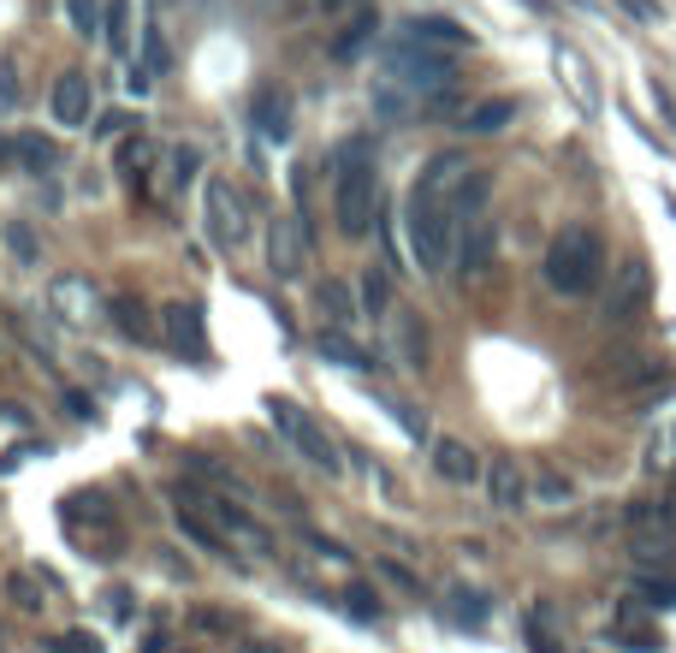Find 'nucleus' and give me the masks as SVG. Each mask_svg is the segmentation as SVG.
I'll return each instance as SVG.
<instances>
[{"label": "nucleus", "mask_w": 676, "mask_h": 653, "mask_svg": "<svg viewBox=\"0 0 676 653\" xmlns=\"http://www.w3.org/2000/svg\"><path fill=\"white\" fill-rule=\"evenodd\" d=\"M404 42H415V48H433V54H457V48H470V30L463 24H451V19H410L404 24Z\"/></svg>", "instance_id": "18"}, {"label": "nucleus", "mask_w": 676, "mask_h": 653, "mask_svg": "<svg viewBox=\"0 0 676 653\" xmlns=\"http://www.w3.org/2000/svg\"><path fill=\"white\" fill-rule=\"evenodd\" d=\"M433 470H440L445 481H457V488H470L475 475H487L481 470V458H475V445H463V440H433Z\"/></svg>", "instance_id": "17"}, {"label": "nucleus", "mask_w": 676, "mask_h": 653, "mask_svg": "<svg viewBox=\"0 0 676 653\" xmlns=\"http://www.w3.org/2000/svg\"><path fill=\"white\" fill-rule=\"evenodd\" d=\"M493 250H498V227L487 214H470L457 227V268H463V280H481V273L493 268Z\"/></svg>", "instance_id": "9"}, {"label": "nucleus", "mask_w": 676, "mask_h": 653, "mask_svg": "<svg viewBox=\"0 0 676 653\" xmlns=\"http://www.w3.org/2000/svg\"><path fill=\"white\" fill-rule=\"evenodd\" d=\"M392 309V285H386V268H369L362 273V321H380Z\"/></svg>", "instance_id": "26"}, {"label": "nucleus", "mask_w": 676, "mask_h": 653, "mask_svg": "<svg viewBox=\"0 0 676 653\" xmlns=\"http://www.w3.org/2000/svg\"><path fill=\"white\" fill-rule=\"evenodd\" d=\"M7 250L19 255V262H30V268L42 262V244H37V232H30L24 220H7Z\"/></svg>", "instance_id": "33"}, {"label": "nucleus", "mask_w": 676, "mask_h": 653, "mask_svg": "<svg viewBox=\"0 0 676 653\" xmlns=\"http://www.w3.org/2000/svg\"><path fill=\"white\" fill-rule=\"evenodd\" d=\"M528 647H534V653H558V642L541 630V617H528Z\"/></svg>", "instance_id": "43"}, {"label": "nucleus", "mask_w": 676, "mask_h": 653, "mask_svg": "<svg viewBox=\"0 0 676 653\" xmlns=\"http://www.w3.org/2000/svg\"><path fill=\"white\" fill-rule=\"evenodd\" d=\"M339 179H333V214L344 238H369L380 227V173H374V143L351 137L339 143Z\"/></svg>", "instance_id": "2"}, {"label": "nucleus", "mask_w": 676, "mask_h": 653, "mask_svg": "<svg viewBox=\"0 0 676 653\" xmlns=\"http://www.w3.org/2000/svg\"><path fill=\"white\" fill-rule=\"evenodd\" d=\"M90 108H95L90 78H83V72H60L54 90H48V113H54V125L83 131V125H90Z\"/></svg>", "instance_id": "7"}, {"label": "nucleus", "mask_w": 676, "mask_h": 653, "mask_svg": "<svg viewBox=\"0 0 676 653\" xmlns=\"http://www.w3.org/2000/svg\"><path fill=\"white\" fill-rule=\"evenodd\" d=\"M7 600L19 612H42L48 606V582L37 571H7Z\"/></svg>", "instance_id": "24"}, {"label": "nucleus", "mask_w": 676, "mask_h": 653, "mask_svg": "<svg viewBox=\"0 0 676 653\" xmlns=\"http://www.w3.org/2000/svg\"><path fill=\"white\" fill-rule=\"evenodd\" d=\"M167 339L179 345L184 356H208V333H202V309L196 303H167Z\"/></svg>", "instance_id": "16"}, {"label": "nucleus", "mask_w": 676, "mask_h": 653, "mask_svg": "<svg viewBox=\"0 0 676 653\" xmlns=\"http://www.w3.org/2000/svg\"><path fill=\"white\" fill-rule=\"evenodd\" d=\"M635 594L647 600V606L670 612V606H676V576H658V571H635Z\"/></svg>", "instance_id": "29"}, {"label": "nucleus", "mask_w": 676, "mask_h": 653, "mask_svg": "<svg viewBox=\"0 0 676 653\" xmlns=\"http://www.w3.org/2000/svg\"><path fill=\"white\" fill-rule=\"evenodd\" d=\"M190 505H196L202 518H214V523H220V529H225V535H232V541H250L255 553H268V546H273V535H268V529L250 518L244 505H232V500H190Z\"/></svg>", "instance_id": "11"}, {"label": "nucleus", "mask_w": 676, "mask_h": 653, "mask_svg": "<svg viewBox=\"0 0 676 653\" xmlns=\"http://www.w3.org/2000/svg\"><path fill=\"white\" fill-rule=\"evenodd\" d=\"M113 315H119V326H125L131 339H154V321H149L137 303H113Z\"/></svg>", "instance_id": "37"}, {"label": "nucleus", "mask_w": 676, "mask_h": 653, "mask_svg": "<svg viewBox=\"0 0 676 653\" xmlns=\"http://www.w3.org/2000/svg\"><path fill=\"white\" fill-rule=\"evenodd\" d=\"M196 167H202L196 149H172V184H190V179H196Z\"/></svg>", "instance_id": "39"}, {"label": "nucleus", "mask_w": 676, "mask_h": 653, "mask_svg": "<svg viewBox=\"0 0 676 653\" xmlns=\"http://www.w3.org/2000/svg\"><path fill=\"white\" fill-rule=\"evenodd\" d=\"M374 30H380V19H374V12H362V19H351V24H344L339 37H333V60H356L362 48L374 42Z\"/></svg>", "instance_id": "25"}, {"label": "nucleus", "mask_w": 676, "mask_h": 653, "mask_svg": "<svg viewBox=\"0 0 676 653\" xmlns=\"http://www.w3.org/2000/svg\"><path fill=\"white\" fill-rule=\"evenodd\" d=\"M623 7H629L635 19H658V7H653V0H623Z\"/></svg>", "instance_id": "47"}, {"label": "nucleus", "mask_w": 676, "mask_h": 653, "mask_svg": "<svg viewBox=\"0 0 676 653\" xmlns=\"http://www.w3.org/2000/svg\"><path fill=\"white\" fill-rule=\"evenodd\" d=\"M339 600H344V612H351L356 624H380V617H386V606H380V594H369V589H344Z\"/></svg>", "instance_id": "31"}, {"label": "nucleus", "mask_w": 676, "mask_h": 653, "mask_svg": "<svg viewBox=\"0 0 676 653\" xmlns=\"http://www.w3.org/2000/svg\"><path fill=\"white\" fill-rule=\"evenodd\" d=\"M238 653H285L280 642H250V647H238Z\"/></svg>", "instance_id": "48"}, {"label": "nucleus", "mask_w": 676, "mask_h": 653, "mask_svg": "<svg viewBox=\"0 0 676 653\" xmlns=\"http://www.w3.org/2000/svg\"><path fill=\"white\" fill-rule=\"evenodd\" d=\"M511 119H516V101H511V96H498V101H475V108L463 113V131L493 137V131H505Z\"/></svg>", "instance_id": "20"}, {"label": "nucleus", "mask_w": 676, "mask_h": 653, "mask_svg": "<svg viewBox=\"0 0 676 653\" xmlns=\"http://www.w3.org/2000/svg\"><path fill=\"white\" fill-rule=\"evenodd\" d=\"M190 470H196V475H208V481H220V488H232V493H250L244 481H238L232 470H225V463H214L208 452H190Z\"/></svg>", "instance_id": "35"}, {"label": "nucleus", "mask_w": 676, "mask_h": 653, "mask_svg": "<svg viewBox=\"0 0 676 653\" xmlns=\"http://www.w3.org/2000/svg\"><path fill=\"white\" fill-rule=\"evenodd\" d=\"M487 505L493 511H528V475L516 458H493L487 463Z\"/></svg>", "instance_id": "12"}, {"label": "nucleus", "mask_w": 676, "mask_h": 653, "mask_svg": "<svg viewBox=\"0 0 676 653\" xmlns=\"http://www.w3.org/2000/svg\"><path fill=\"white\" fill-rule=\"evenodd\" d=\"M380 571H386V576L397 582V589H410V594L422 589V582H415V576H410V571H404V564H397V559H386V564H380Z\"/></svg>", "instance_id": "44"}, {"label": "nucleus", "mask_w": 676, "mask_h": 653, "mask_svg": "<svg viewBox=\"0 0 676 653\" xmlns=\"http://www.w3.org/2000/svg\"><path fill=\"white\" fill-rule=\"evenodd\" d=\"M179 535H184L190 546H196V553H214V559H225V535H220V529L202 518V511H184V505H179Z\"/></svg>", "instance_id": "23"}, {"label": "nucleus", "mask_w": 676, "mask_h": 653, "mask_svg": "<svg viewBox=\"0 0 676 653\" xmlns=\"http://www.w3.org/2000/svg\"><path fill=\"white\" fill-rule=\"evenodd\" d=\"M60 653H101V635H90V630H72L60 642Z\"/></svg>", "instance_id": "41"}, {"label": "nucleus", "mask_w": 676, "mask_h": 653, "mask_svg": "<svg viewBox=\"0 0 676 653\" xmlns=\"http://www.w3.org/2000/svg\"><path fill=\"white\" fill-rule=\"evenodd\" d=\"M24 167V173H48V167H60V149L48 143V137L24 131V137H0V167Z\"/></svg>", "instance_id": "15"}, {"label": "nucleus", "mask_w": 676, "mask_h": 653, "mask_svg": "<svg viewBox=\"0 0 676 653\" xmlns=\"http://www.w3.org/2000/svg\"><path fill=\"white\" fill-rule=\"evenodd\" d=\"M250 125L262 137H273V143L291 137V96L280 90V83H262V90L250 96Z\"/></svg>", "instance_id": "14"}, {"label": "nucleus", "mask_w": 676, "mask_h": 653, "mask_svg": "<svg viewBox=\"0 0 676 653\" xmlns=\"http://www.w3.org/2000/svg\"><path fill=\"white\" fill-rule=\"evenodd\" d=\"M12 72H19V66H12V60H0V113H12V108H19V78H12Z\"/></svg>", "instance_id": "40"}, {"label": "nucleus", "mask_w": 676, "mask_h": 653, "mask_svg": "<svg viewBox=\"0 0 676 653\" xmlns=\"http://www.w3.org/2000/svg\"><path fill=\"white\" fill-rule=\"evenodd\" d=\"M635 559H640V571H658V564H676L670 541H640V546H635Z\"/></svg>", "instance_id": "38"}, {"label": "nucleus", "mask_w": 676, "mask_h": 653, "mask_svg": "<svg viewBox=\"0 0 676 653\" xmlns=\"http://www.w3.org/2000/svg\"><path fill=\"white\" fill-rule=\"evenodd\" d=\"M546 285L558 291V298H587V291L605 285V244L594 227H564L558 238L546 244Z\"/></svg>", "instance_id": "3"}, {"label": "nucleus", "mask_w": 676, "mask_h": 653, "mask_svg": "<svg viewBox=\"0 0 676 653\" xmlns=\"http://www.w3.org/2000/svg\"><path fill=\"white\" fill-rule=\"evenodd\" d=\"M208 238H214L220 250H232L238 238H244V197L225 179H208Z\"/></svg>", "instance_id": "8"}, {"label": "nucleus", "mask_w": 676, "mask_h": 653, "mask_svg": "<svg viewBox=\"0 0 676 653\" xmlns=\"http://www.w3.org/2000/svg\"><path fill=\"white\" fill-rule=\"evenodd\" d=\"M528 493H541L546 505H569V493H576V488H569V475H558V470H541V475L528 481Z\"/></svg>", "instance_id": "34"}, {"label": "nucleus", "mask_w": 676, "mask_h": 653, "mask_svg": "<svg viewBox=\"0 0 676 653\" xmlns=\"http://www.w3.org/2000/svg\"><path fill=\"white\" fill-rule=\"evenodd\" d=\"M196 624H202V630H232V617H225V612H208V606H202V612H196Z\"/></svg>", "instance_id": "46"}, {"label": "nucleus", "mask_w": 676, "mask_h": 653, "mask_svg": "<svg viewBox=\"0 0 676 653\" xmlns=\"http://www.w3.org/2000/svg\"><path fill=\"white\" fill-rule=\"evenodd\" d=\"M131 125H143V119H131V113H101V125H95V131H101V137H125Z\"/></svg>", "instance_id": "42"}, {"label": "nucleus", "mask_w": 676, "mask_h": 653, "mask_svg": "<svg viewBox=\"0 0 676 653\" xmlns=\"http://www.w3.org/2000/svg\"><path fill=\"white\" fill-rule=\"evenodd\" d=\"M386 72H392V83H404V90H445V83H451V54L397 42L392 60H386Z\"/></svg>", "instance_id": "5"}, {"label": "nucleus", "mask_w": 676, "mask_h": 653, "mask_svg": "<svg viewBox=\"0 0 676 653\" xmlns=\"http://www.w3.org/2000/svg\"><path fill=\"white\" fill-rule=\"evenodd\" d=\"M451 617H457V624H487V594L451 589Z\"/></svg>", "instance_id": "30"}, {"label": "nucleus", "mask_w": 676, "mask_h": 653, "mask_svg": "<svg viewBox=\"0 0 676 653\" xmlns=\"http://www.w3.org/2000/svg\"><path fill=\"white\" fill-rule=\"evenodd\" d=\"M640 298V262H623L617 268V285H612V303H605V309H612V321H629V303Z\"/></svg>", "instance_id": "27"}, {"label": "nucleus", "mask_w": 676, "mask_h": 653, "mask_svg": "<svg viewBox=\"0 0 676 653\" xmlns=\"http://www.w3.org/2000/svg\"><path fill=\"white\" fill-rule=\"evenodd\" d=\"M101 0H65V19H72V30L78 37H101Z\"/></svg>", "instance_id": "32"}, {"label": "nucleus", "mask_w": 676, "mask_h": 653, "mask_svg": "<svg viewBox=\"0 0 676 653\" xmlns=\"http://www.w3.org/2000/svg\"><path fill=\"white\" fill-rule=\"evenodd\" d=\"M167 66H172V54H167V37H161V30H143V72L154 78V72H167Z\"/></svg>", "instance_id": "36"}, {"label": "nucleus", "mask_w": 676, "mask_h": 653, "mask_svg": "<svg viewBox=\"0 0 676 653\" xmlns=\"http://www.w3.org/2000/svg\"><path fill=\"white\" fill-rule=\"evenodd\" d=\"M653 96H658V113H665V125L676 131V101H670V90H665V83H653Z\"/></svg>", "instance_id": "45"}, {"label": "nucleus", "mask_w": 676, "mask_h": 653, "mask_svg": "<svg viewBox=\"0 0 676 653\" xmlns=\"http://www.w3.org/2000/svg\"><path fill=\"white\" fill-rule=\"evenodd\" d=\"M268 416H273V428H280V434H285L291 445H297V452H303L309 463H315V470H326V475H339V470H344L339 445L321 434V422L309 416V410H297L291 399H273V404H268Z\"/></svg>", "instance_id": "4"}, {"label": "nucleus", "mask_w": 676, "mask_h": 653, "mask_svg": "<svg viewBox=\"0 0 676 653\" xmlns=\"http://www.w3.org/2000/svg\"><path fill=\"white\" fill-rule=\"evenodd\" d=\"M268 262L280 280H297V273L309 268V227L297 214H280L273 220V232H268Z\"/></svg>", "instance_id": "6"}, {"label": "nucleus", "mask_w": 676, "mask_h": 653, "mask_svg": "<svg viewBox=\"0 0 676 653\" xmlns=\"http://www.w3.org/2000/svg\"><path fill=\"white\" fill-rule=\"evenodd\" d=\"M65 523L72 529L90 523V535H101L108 546H119V535H125V529H119V511L101 500V493H72V500H65Z\"/></svg>", "instance_id": "13"}, {"label": "nucleus", "mask_w": 676, "mask_h": 653, "mask_svg": "<svg viewBox=\"0 0 676 653\" xmlns=\"http://www.w3.org/2000/svg\"><path fill=\"white\" fill-rule=\"evenodd\" d=\"M95 303H101V291L90 280H54V309H60L65 321H83Z\"/></svg>", "instance_id": "21"}, {"label": "nucleus", "mask_w": 676, "mask_h": 653, "mask_svg": "<svg viewBox=\"0 0 676 653\" xmlns=\"http://www.w3.org/2000/svg\"><path fill=\"white\" fill-rule=\"evenodd\" d=\"M101 37H108L113 54H125V48H131V7H125V0H108V12H101Z\"/></svg>", "instance_id": "28"}, {"label": "nucleus", "mask_w": 676, "mask_h": 653, "mask_svg": "<svg viewBox=\"0 0 676 653\" xmlns=\"http://www.w3.org/2000/svg\"><path fill=\"white\" fill-rule=\"evenodd\" d=\"M321 356H326V363H339V369H356V374H374L380 369L374 356L356 345V339H344V326H326V333H321Z\"/></svg>", "instance_id": "19"}, {"label": "nucleus", "mask_w": 676, "mask_h": 653, "mask_svg": "<svg viewBox=\"0 0 676 653\" xmlns=\"http://www.w3.org/2000/svg\"><path fill=\"white\" fill-rule=\"evenodd\" d=\"M392 345H397V363H404L410 374H427L433 345H427V321L415 315V309H397L392 315Z\"/></svg>", "instance_id": "10"}, {"label": "nucleus", "mask_w": 676, "mask_h": 653, "mask_svg": "<svg viewBox=\"0 0 676 653\" xmlns=\"http://www.w3.org/2000/svg\"><path fill=\"white\" fill-rule=\"evenodd\" d=\"M315 303H321V315L333 321V326L362 321V309H356V298H351V285H344V280H326V285L315 291Z\"/></svg>", "instance_id": "22"}, {"label": "nucleus", "mask_w": 676, "mask_h": 653, "mask_svg": "<svg viewBox=\"0 0 676 653\" xmlns=\"http://www.w3.org/2000/svg\"><path fill=\"white\" fill-rule=\"evenodd\" d=\"M321 7H344V0H321Z\"/></svg>", "instance_id": "49"}, {"label": "nucleus", "mask_w": 676, "mask_h": 653, "mask_svg": "<svg viewBox=\"0 0 676 653\" xmlns=\"http://www.w3.org/2000/svg\"><path fill=\"white\" fill-rule=\"evenodd\" d=\"M470 173L463 154H433L427 173L415 179V191L404 202V227H410V250H415V268L422 273H445L457 262V209H451V184Z\"/></svg>", "instance_id": "1"}]
</instances>
